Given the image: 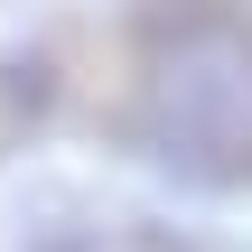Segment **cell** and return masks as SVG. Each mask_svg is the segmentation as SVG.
Instances as JSON below:
<instances>
[{
	"mask_svg": "<svg viewBox=\"0 0 252 252\" xmlns=\"http://www.w3.org/2000/svg\"><path fill=\"white\" fill-rule=\"evenodd\" d=\"M122 131L187 187H252V0H131Z\"/></svg>",
	"mask_w": 252,
	"mask_h": 252,
	"instance_id": "obj_1",
	"label": "cell"
},
{
	"mask_svg": "<svg viewBox=\"0 0 252 252\" xmlns=\"http://www.w3.org/2000/svg\"><path fill=\"white\" fill-rule=\"evenodd\" d=\"M131 252H168V243H131Z\"/></svg>",
	"mask_w": 252,
	"mask_h": 252,
	"instance_id": "obj_2",
	"label": "cell"
}]
</instances>
